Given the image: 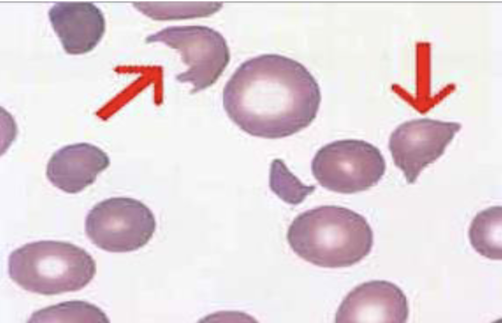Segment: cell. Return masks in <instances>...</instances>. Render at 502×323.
Masks as SVG:
<instances>
[{
	"mask_svg": "<svg viewBox=\"0 0 502 323\" xmlns=\"http://www.w3.org/2000/svg\"><path fill=\"white\" fill-rule=\"evenodd\" d=\"M287 240L300 257L327 268L348 267L366 257L374 244L366 218L346 207L324 205L298 215L289 225Z\"/></svg>",
	"mask_w": 502,
	"mask_h": 323,
	"instance_id": "obj_2",
	"label": "cell"
},
{
	"mask_svg": "<svg viewBox=\"0 0 502 323\" xmlns=\"http://www.w3.org/2000/svg\"><path fill=\"white\" fill-rule=\"evenodd\" d=\"M156 227L150 209L128 197H113L98 203L85 220L88 238L99 248L111 252L140 249L150 241Z\"/></svg>",
	"mask_w": 502,
	"mask_h": 323,
	"instance_id": "obj_5",
	"label": "cell"
},
{
	"mask_svg": "<svg viewBox=\"0 0 502 323\" xmlns=\"http://www.w3.org/2000/svg\"><path fill=\"white\" fill-rule=\"evenodd\" d=\"M96 263L84 249L67 242L41 240L13 250L9 277L23 289L46 296L80 290L96 273Z\"/></svg>",
	"mask_w": 502,
	"mask_h": 323,
	"instance_id": "obj_3",
	"label": "cell"
},
{
	"mask_svg": "<svg viewBox=\"0 0 502 323\" xmlns=\"http://www.w3.org/2000/svg\"><path fill=\"white\" fill-rule=\"evenodd\" d=\"M461 128L460 123L421 118L405 122L391 134L388 148L395 165L408 184L445 152Z\"/></svg>",
	"mask_w": 502,
	"mask_h": 323,
	"instance_id": "obj_7",
	"label": "cell"
},
{
	"mask_svg": "<svg viewBox=\"0 0 502 323\" xmlns=\"http://www.w3.org/2000/svg\"><path fill=\"white\" fill-rule=\"evenodd\" d=\"M48 16L63 49L70 54L91 51L105 32L102 11L89 1L57 2L49 9Z\"/></svg>",
	"mask_w": 502,
	"mask_h": 323,
	"instance_id": "obj_9",
	"label": "cell"
},
{
	"mask_svg": "<svg viewBox=\"0 0 502 323\" xmlns=\"http://www.w3.org/2000/svg\"><path fill=\"white\" fill-rule=\"evenodd\" d=\"M468 236L473 248L481 256L501 260L502 206H491L477 213L471 223Z\"/></svg>",
	"mask_w": 502,
	"mask_h": 323,
	"instance_id": "obj_11",
	"label": "cell"
},
{
	"mask_svg": "<svg viewBox=\"0 0 502 323\" xmlns=\"http://www.w3.org/2000/svg\"><path fill=\"white\" fill-rule=\"evenodd\" d=\"M407 298L397 285L386 280L362 283L350 292L339 305L336 323H405Z\"/></svg>",
	"mask_w": 502,
	"mask_h": 323,
	"instance_id": "obj_8",
	"label": "cell"
},
{
	"mask_svg": "<svg viewBox=\"0 0 502 323\" xmlns=\"http://www.w3.org/2000/svg\"><path fill=\"white\" fill-rule=\"evenodd\" d=\"M109 164L108 156L100 148L88 143H75L53 153L47 164L46 176L55 187L75 194L93 184Z\"/></svg>",
	"mask_w": 502,
	"mask_h": 323,
	"instance_id": "obj_10",
	"label": "cell"
},
{
	"mask_svg": "<svg viewBox=\"0 0 502 323\" xmlns=\"http://www.w3.org/2000/svg\"><path fill=\"white\" fill-rule=\"evenodd\" d=\"M139 11L154 20H172L206 16L215 11L209 2H134Z\"/></svg>",
	"mask_w": 502,
	"mask_h": 323,
	"instance_id": "obj_14",
	"label": "cell"
},
{
	"mask_svg": "<svg viewBox=\"0 0 502 323\" xmlns=\"http://www.w3.org/2000/svg\"><path fill=\"white\" fill-rule=\"evenodd\" d=\"M269 186L280 199L292 205L301 203L316 189L314 185L302 183L280 159H275L271 163Z\"/></svg>",
	"mask_w": 502,
	"mask_h": 323,
	"instance_id": "obj_13",
	"label": "cell"
},
{
	"mask_svg": "<svg viewBox=\"0 0 502 323\" xmlns=\"http://www.w3.org/2000/svg\"><path fill=\"white\" fill-rule=\"evenodd\" d=\"M312 174L323 187L337 193L352 194L376 185L386 171L379 149L365 141L344 139L328 143L315 153Z\"/></svg>",
	"mask_w": 502,
	"mask_h": 323,
	"instance_id": "obj_4",
	"label": "cell"
},
{
	"mask_svg": "<svg viewBox=\"0 0 502 323\" xmlns=\"http://www.w3.org/2000/svg\"><path fill=\"white\" fill-rule=\"evenodd\" d=\"M146 42H162L179 51L188 70L176 79L191 83L194 93L215 83L230 61L229 50L224 36L206 26L167 27L149 36Z\"/></svg>",
	"mask_w": 502,
	"mask_h": 323,
	"instance_id": "obj_6",
	"label": "cell"
},
{
	"mask_svg": "<svg viewBox=\"0 0 502 323\" xmlns=\"http://www.w3.org/2000/svg\"><path fill=\"white\" fill-rule=\"evenodd\" d=\"M315 78L299 62L278 54H264L242 63L226 84L224 108L246 133L278 139L309 126L321 101Z\"/></svg>",
	"mask_w": 502,
	"mask_h": 323,
	"instance_id": "obj_1",
	"label": "cell"
},
{
	"mask_svg": "<svg viewBox=\"0 0 502 323\" xmlns=\"http://www.w3.org/2000/svg\"><path fill=\"white\" fill-rule=\"evenodd\" d=\"M29 323H108L106 314L94 304L82 300L60 302L32 314Z\"/></svg>",
	"mask_w": 502,
	"mask_h": 323,
	"instance_id": "obj_12",
	"label": "cell"
}]
</instances>
